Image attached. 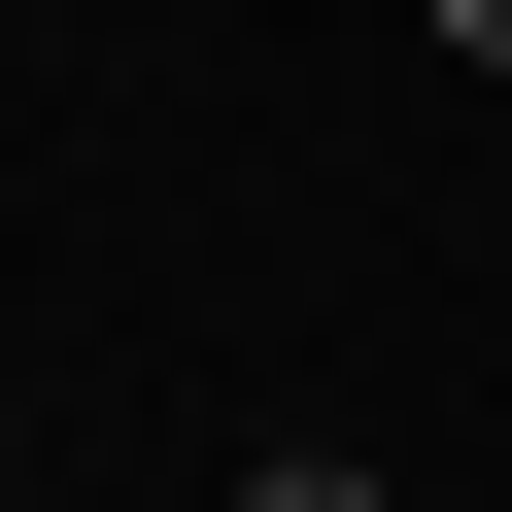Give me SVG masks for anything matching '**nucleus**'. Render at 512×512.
Listing matches in <instances>:
<instances>
[{
	"mask_svg": "<svg viewBox=\"0 0 512 512\" xmlns=\"http://www.w3.org/2000/svg\"><path fill=\"white\" fill-rule=\"evenodd\" d=\"M410 35H444V69H512V0H410Z\"/></svg>",
	"mask_w": 512,
	"mask_h": 512,
	"instance_id": "obj_1",
	"label": "nucleus"
},
{
	"mask_svg": "<svg viewBox=\"0 0 512 512\" xmlns=\"http://www.w3.org/2000/svg\"><path fill=\"white\" fill-rule=\"evenodd\" d=\"M239 512H376V478H239Z\"/></svg>",
	"mask_w": 512,
	"mask_h": 512,
	"instance_id": "obj_2",
	"label": "nucleus"
}]
</instances>
